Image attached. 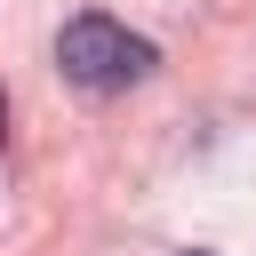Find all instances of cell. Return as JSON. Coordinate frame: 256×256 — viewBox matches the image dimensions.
<instances>
[{"label": "cell", "instance_id": "obj_1", "mask_svg": "<svg viewBox=\"0 0 256 256\" xmlns=\"http://www.w3.org/2000/svg\"><path fill=\"white\" fill-rule=\"evenodd\" d=\"M56 64H64V80L80 96H120V88H136L152 72V40L112 24V16H72L56 32Z\"/></svg>", "mask_w": 256, "mask_h": 256}]
</instances>
